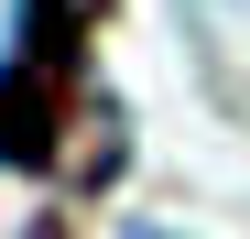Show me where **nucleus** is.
Wrapping results in <instances>:
<instances>
[{
  "label": "nucleus",
  "mask_w": 250,
  "mask_h": 239,
  "mask_svg": "<svg viewBox=\"0 0 250 239\" xmlns=\"http://www.w3.org/2000/svg\"><path fill=\"white\" fill-rule=\"evenodd\" d=\"M87 22L98 0H22L11 55H0V163L11 174H55L76 98H87Z\"/></svg>",
  "instance_id": "1"
}]
</instances>
